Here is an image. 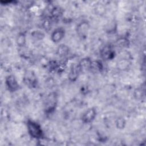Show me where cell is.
<instances>
[{
    "label": "cell",
    "instance_id": "cell-18",
    "mask_svg": "<svg viewBox=\"0 0 146 146\" xmlns=\"http://www.w3.org/2000/svg\"><path fill=\"white\" fill-rule=\"evenodd\" d=\"M43 27L44 28L45 30H48L50 28H51V20L47 18L43 22Z\"/></svg>",
    "mask_w": 146,
    "mask_h": 146
},
{
    "label": "cell",
    "instance_id": "cell-16",
    "mask_svg": "<svg viewBox=\"0 0 146 146\" xmlns=\"http://www.w3.org/2000/svg\"><path fill=\"white\" fill-rule=\"evenodd\" d=\"M116 43L118 46L121 47H127L128 45V40L125 38H120L116 41Z\"/></svg>",
    "mask_w": 146,
    "mask_h": 146
},
{
    "label": "cell",
    "instance_id": "cell-9",
    "mask_svg": "<svg viewBox=\"0 0 146 146\" xmlns=\"http://www.w3.org/2000/svg\"><path fill=\"white\" fill-rule=\"evenodd\" d=\"M89 27V25L87 22H82L77 26V33L80 36H84L87 35Z\"/></svg>",
    "mask_w": 146,
    "mask_h": 146
},
{
    "label": "cell",
    "instance_id": "cell-7",
    "mask_svg": "<svg viewBox=\"0 0 146 146\" xmlns=\"http://www.w3.org/2000/svg\"><path fill=\"white\" fill-rule=\"evenodd\" d=\"M102 57L105 60L111 59L114 56V51L112 50L110 46H104L100 51Z\"/></svg>",
    "mask_w": 146,
    "mask_h": 146
},
{
    "label": "cell",
    "instance_id": "cell-8",
    "mask_svg": "<svg viewBox=\"0 0 146 146\" xmlns=\"http://www.w3.org/2000/svg\"><path fill=\"white\" fill-rule=\"evenodd\" d=\"M81 70L79 64H74L71 66L68 74L69 79L71 81H75L79 76Z\"/></svg>",
    "mask_w": 146,
    "mask_h": 146
},
{
    "label": "cell",
    "instance_id": "cell-14",
    "mask_svg": "<svg viewBox=\"0 0 146 146\" xmlns=\"http://www.w3.org/2000/svg\"><path fill=\"white\" fill-rule=\"evenodd\" d=\"M31 36L37 40L42 39L44 37V34L40 31H34L31 33Z\"/></svg>",
    "mask_w": 146,
    "mask_h": 146
},
{
    "label": "cell",
    "instance_id": "cell-15",
    "mask_svg": "<svg viewBox=\"0 0 146 146\" xmlns=\"http://www.w3.org/2000/svg\"><path fill=\"white\" fill-rule=\"evenodd\" d=\"M17 42L19 46H23L26 43V37L23 34H20L17 38Z\"/></svg>",
    "mask_w": 146,
    "mask_h": 146
},
{
    "label": "cell",
    "instance_id": "cell-6",
    "mask_svg": "<svg viewBox=\"0 0 146 146\" xmlns=\"http://www.w3.org/2000/svg\"><path fill=\"white\" fill-rule=\"evenodd\" d=\"M64 36V30L62 27L56 29L51 34V39L53 42L57 43L60 41Z\"/></svg>",
    "mask_w": 146,
    "mask_h": 146
},
{
    "label": "cell",
    "instance_id": "cell-1",
    "mask_svg": "<svg viewBox=\"0 0 146 146\" xmlns=\"http://www.w3.org/2000/svg\"><path fill=\"white\" fill-rule=\"evenodd\" d=\"M27 129L29 134L33 138L41 139L43 136V133L41 127L36 122L29 120L27 123Z\"/></svg>",
    "mask_w": 146,
    "mask_h": 146
},
{
    "label": "cell",
    "instance_id": "cell-4",
    "mask_svg": "<svg viewBox=\"0 0 146 146\" xmlns=\"http://www.w3.org/2000/svg\"><path fill=\"white\" fill-rule=\"evenodd\" d=\"M96 111L94 108H91L87 110L83 115L82 120L84 123H91L95 117Z\"/></svg>",
    "mask_w": 146,
    "mask_h": 146
},
{
    "label": "cell",
    "instance_id": "cell-13",
    "mask_svg": "<svg viewBox=\"0 0 146 146\" xmlns=\"http://www.w3.org/2000/svg\"><path fill=\"white\" fill-rule=\"evenodd\" d=\"M102 68H103V66L100 62H99V61L91 62V64L90 66L91 70H94L95 71H100Z\"/></svg>",
    "mask_w": 146,
    "mask_h": 146
},
{
    "label": "cell",
    "instance_id": "cell-11",
    "mask_svg": "<svg viewBox=\"0 0 146 146\" xmlns=\"http://www.w3.org/2000/svg\"><path fill=\"white\" fill-rule=\"evenodd\" d=\"M91 60L88 58L83 59H82L80 62L78 64L81 71L83 70H87V69H90L91 64Z\"/></svg>",
    "mask_w": 146,
    "mask_h": 146
},
{
    "label": "cell",
    "instance_id": "cell-17",
    "mask_svg": "<svg viewBox=\"0 0 146 146\" xmlns=\"http://www.w3.org/2000/svg\"><path fill=\"white\" fill-rule=\"evenodd\" d=\"M116 126L118 128H123L125 124V121L123 118H118L116 122Z\"/></svg>",
    "mask_w": 146,
    "mask_h": 146
},
{
    "label": "cell",
    "instance_id": "cell-12",
    "mask_svg": "<svg viewBox=\"0 0 146 146\" xmlns=\"http://www.w3.org/2000/svg\"><path fill=\"white\" fill-rule=\"evenodd\" d=\"M51 14L52 18L54 19H58L62 15L63 10L59 7H55L51 10Z\"/></svg>",
    "mask_w": 146,
    "mask_h": 146
},
{
    "label": "cell",
    "instance_id": "cell-5",
    "mask_svg": "<svg viewBox=\"0 0 146 146\" xmlns=\"http://www.w3.org/2000/svg\"><path fill=\"white\" fill-rule=\"evenodd\" d=\"M24 82L30 87H35L37 84L36 76L32 72H27L26 74L24 77Z\"/></svg>",
    "mask_w": 146,
    "mask_h": 146
},
{
    "label": "cell",
    "instance_id": "cell-2",
    "mask_svg": "<svg viewBox=\"0 0 146 146\" xmlns=\"http://www.w3.org/2000/svg\"><path fill=\"white\" fill-rule=\"evenodd\" d=\"M5 83L7 89L11 92H14L19 88V84L13 75L7 76L5 80Z\"/></svg>",
    "mask_w": 146,
    "mask_h": 146
},
{
    "label": "cell",
    "instance_id": "cell-10",
    "mask_svg": "<svg viewBox=\"0 0 146 146\" xmlns=\"http://www.w3.org/2000/svg\"><path fill=\"white\" fill-rule=\"evenodd\" d=\"M69 52L68 47L64 44H60L57 48V54L60 56H66Z\"/></svg>",
    "mask_w": 146,
    "mask_h": 146
},
{
    "label": "cell",
    "instance_id": "cell-3",
    "mask_svg": "<svg viewBox=\"0 0 146 146\" xmlns=\"http://www.w3.org/2000/svg\"><path fill=\"white\" fill-rule=\"evenodd\" d=\"M56 103V98L55 94H50L46 100L45 110L47 112H52L55 108Z\"/></svg>",
    "mask_w": 146,
    "mask_h": 146
}]
</instances>
